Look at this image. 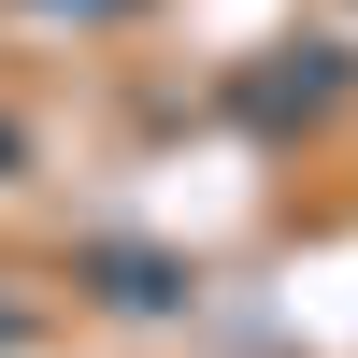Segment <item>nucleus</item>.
I'll return each mask as SVG.
<instances>
[{
    "label": "nucleus",
    "mask_w": 358,
    "mask_h": 358,
    "mask_svg": "<svg viewBox=\"0 0 358 358\" xmlns=\"http://www.w3.org/2000/svg\"><path fill=\"white\" fill-rule=\"evenodd\" d=\"M86 287H101L115 315H172L187 301V258L172 244H86Z\"/></svg>",
    "instance_id": "obj_1"
},
{
    "label": "nucleus",
    "mask_w": 358,
    "mask_h": 358,
    "mask_svg": "<svg viewBox=\"0 0 358 358\" xmlns=\"http://www.w3.org/2000/svg\"><path fill=\"white\" fill-rule=\"evenodd\" d=\"M330 86H344V57H330V43H301V72H258V86H244V115H258V129H287V115H330Z\"/></svg>",
    "instance_id": "obj_2"
},
{
    "label": "nucleus",
    "mask_w": 358,
    "mask_h": 358,
    "mask_svg": "<svg viewBox=\"0 0 358 358\" xmlns=\"http://www.w3.org/2000/svg\"><path fill=\"white\" fill-rule=\"evenodd\" d=\"M29 15H72V29H115L129 0H29Z\"/></svg>",
    "instance_id": "obj_3"
},
{
    "label": "nucleus",
    "mask_w": 358,
    "mask_h": 358,
    "mask_svg": "<svg viewBox=\"0 0 358 358\" xmlns=\"http://www.w3.org/2000/svg\"><path fill=\"white\" fill-rule=\"evenodd\" d=\"M15 158H29V143H15V115H0V172H15Z\"/></svg>",
    "instance_id": "obj_4"
},
{
    "label": "nucleus",
    "mask_w": 358,
    "mask_h": 358,
    "mask_svg": "<svg viewBox=\"0 0 358 358\" xmlns=\"http://www.w3.org/2000/svg\"><path fill=\"white\" fill-rule=\"evenodd\" d=\"M15 330H29V315H15V301H0V344H15Z\"/></svg>",
    "instance_id": "obj_5"
}]
</instances>
